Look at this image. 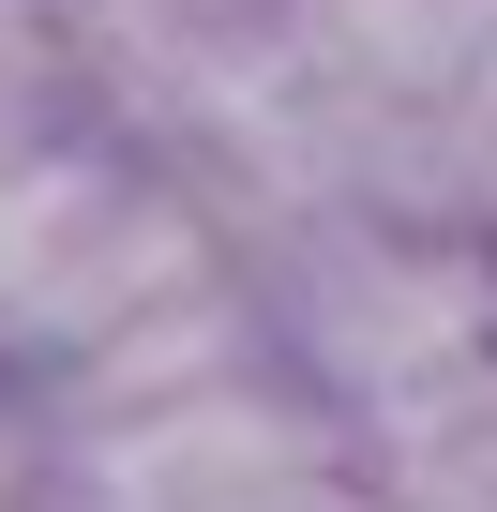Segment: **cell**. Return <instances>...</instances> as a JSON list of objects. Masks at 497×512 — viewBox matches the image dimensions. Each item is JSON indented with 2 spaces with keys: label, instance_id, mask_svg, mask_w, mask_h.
Instances as JSON below:
<instances>
[{
  "label": "cell",
  "instance_id": "1",
  "mask_svg": "<svg viewBox=\"0 0 497 512\" xmlns=\"http://www.w3.org/2000/svg\"><path fill=\"white\" fill-rule=\"evenodd\" d=\"M241 302H257V347L302 407L362 437L452 407L497 362V256L452 196H317L287 226L241 241Z\"/></svg>",
  "mask_w": 497,
  "mask_h": 512
},
{
  "label": "cell",
  "instance_id": "2",
  "mask_svg": "<svg viewBox=\"0 0 497 512\" xmlns=\"http://www.w3.org/2000/svg\"><path fill=\"white\" fill-rule=\"evenodd\" d=\"M362 452L332 407H302L272 362L211 377V392H151V407H91L46 452L31 512H347Z\"/></svg>",
  "mask_w": 497,
  "mask_h": 512
},
{
  "label": "cell",
  "instance_id": "3",
  "mask_svg": "<svg viewBox=\"0 0 497 512\" xmlns=\"http://www.w3.org/2000/svg\"><path fill=\"white\" fill-rule=\"evenodd\" d=\"M91 121V61H76V0H0V166Z\"/></svg>",
  "mask_w": 497,
  "mask_h": 512
},
{
  "label": "cell",
  "instance_id": "4",
  "mask_svg": "<svg viewBox=\"0 0 497 512\" xmlns=\"http://www.w3.org/2000/svg\"><path fill=\"white\" fill-rule=\"evenodd\" d=\"M46 452H61V407H46L31 377H0V512L46 497Z\"/></svg>",
  "mask_w": 497,
  "mask_h": 512
},
{
  "label": "cell",
  "instance_id": "5",
  "mask_svg": "<svg viewBox=\"0 0 497 512\" xmlns=\"http://www.w3.org/2000/svg\"><path fill=\"white\" fill-rule=\"evenodd\" d=\"M467 226H482V256H497V136H482V166H467Z\"/></svg>",
  "mask_w": 497,
  "mask_h": 512
},
{
  "label": "cell",
  "instance_id": "6",
  "mask_svg": "<svg viewBox=\"0 0 497 512\" xmlns=\"http://www.w3.org/2000/svg\"><path fill=\"white\" fill-rule=\"evenodd\" d=\"M347 512H392V497H347Z\"/></svg>",
  "mask_w": 497,
  "mask_h": 512
}]
</instances>
